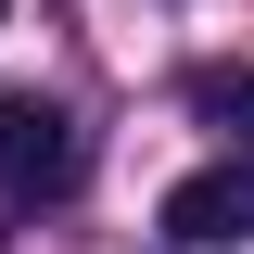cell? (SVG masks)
I'll return each instance as SVG.
<instances>
[{"instance_id":"obj_3","label":"cell","mask_w":254,"mask_h":254,"mask_svg":"<svg viewBox=\"0 0 254 254\" xmlns=\"http://www.w3.org/2000/svg\"><path fill=\"white\" fill-rule=\"evenodd\" d=\"M190 102H203V115H216V127H254V64H242V76H203V89H190Z\"/></svg>"},{"instance_id":"obj_4","label":"cell","mask_w":254,"mask_h":254,"mask_svg":"<svg viewBox=\"0 0 254 254\" xmlns=\"http://www.w3.org/2000/svg\"><path fill=\"white\" fill-rule=\"evenodd\" d=\"M0 13H13V0H0Z\"/></svg>"},{"instance_id":"obj_1","label":"cell","mask_w":254,"mask_h":254,"mask_svg":"<svg viewBox=\"0 0 254 254\" xmlns=\"http://www.w3.org/2000/svg\"><path fill=\"white\" fill-rule=\"evenodd\" d=\"M89 178V140L76 115L38 89H0V203H64V190Z\"/></svg>"},{"instance_id":"obj_2","label":"cell","mask_w":254,"mask_h":254,"mask_svg":"<svg viewBox=\"0 0 254 254\" xmlns=\"http://www.w3.org/2000/svg\"><path fill=\"white\" fill-rule=\"evenodd\" d=\"M165 242H178V254L254 242V140H242V153H216V165H190V178L165 190Z\"/></svg>"}]
</instances>
